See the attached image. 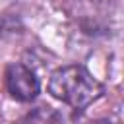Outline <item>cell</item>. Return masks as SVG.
<instances>
[{"label": "cell", "instance_id": "cell-1", "mask_svg": "<svg viewBox=\"0 0 124 124\" xmlns=\"http://www.w3.org/2000/svg\"><path fill=\"white\" fill-rule=\"evenodd\" d=\"M48 93L72 108H85L103 95V85L83 66L72 64L52 72Z\"/></svg>", "mask_w": 124, "mask_h": 124}, {"label": "cell", "instance_id": "cell-2", "mask_svg": "<svg viewBox=\"0 0 124 124\" xmlns=\"http://www.w3.org/2000/svg\"><path fill=\"white\" fill-rule=\"evenodd\" d=\"M4 81H6L8 93L16 101H21V103L33 101L41 91V83H39V78L35 76V72L19 62H14L6 68Z\"/></svg>", "mask_w": 124, "mask_h": 124}]
</instances>
